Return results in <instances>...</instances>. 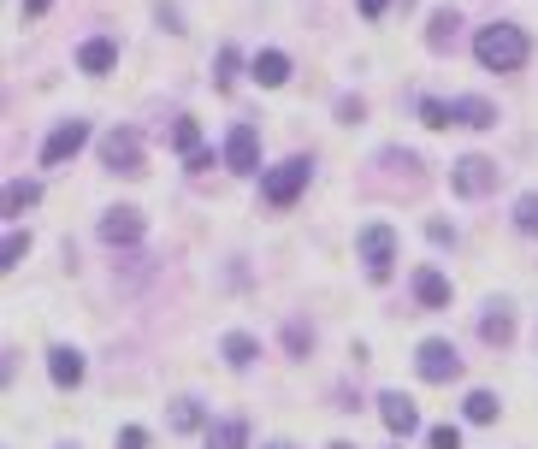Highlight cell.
Returning <instances> with one entry per match:
<instances>
[{
	"label": "cell",
	"mask_w": 538,
	"mask_h": 449,
	"mask_svg": "<svg viewBox=\"0 0 538 449\" xmlns=\"http://www.w3.org/2000/svg\"><path fill=\"white\" fill-rule=\"evenodd\" d=\"M473 54L485 71H521L527 65V30L521 24H485L473 36Z\"/></svg>",
	"instance_id": "obj_1"
},
{
	"label": "cell",
	"mask_w": 538,
	"mask_h": 449,
	"mask_svg": "<svg viewBox=\"0 0 538 449\" xmlns=\"http://www.w3.org/2000/svg\"><path fill=\"white\" fill-rule=\"evenodd\" d=\"M361 260H367V278L385 284L391 266H397V231H391V225H367V231H361Z\"/></svg>",
	"instance_id": "obj_2"
},
{
	"label": "cell",
	"mask_w": 538,
	"mask_h": 449,
	"mask_svg": "<svg viewBox=\"0 0 538 449\" xmlns=\"http://www.w3.org/2000/svg\"><path fill=\"white\" fill-rule=\"evenodd\" d=\"M308 172H314L308 160H284V166H272L267 178H261V195H267L272 207H290L296 195L308 190Z\"/></svg>",
	"instance_id": "obj_3"
},
{
	"label": "cell",
	"mask_w": 538,
	"mask_h": 449,
	"mask_svg": "<svg viewBox=\"0 0 538 449\" xmlns=\"http://www.w3.org/2000/svg\"><path fill=\"white\" fill-rule=\"evenodd\" d=\"M414 367H420V379H426V385H450V379L462 373V355H456L444 337H426V343H420V355H414Z\"/></svg>",
	"instance_id": "obj_4"
},
{
	"label": "cell",
	"mask_w": 538,
	"mask_h": 449,
	"mask_svg": "<svg viewBox=\"0 0 538 449\" xmlns=\"http://www.w3.org/2000/svg\"><path fill=\"white\" fill-rule=\"evenodd\" d=\"M101 160L113 166V172H125V178H142L148 166H142V136L136 130H107L101 136Z\"/></svg>",
	"instance_id": "obj_5"
},
{
	"label": "cell",
	"mask_w": 538,
	"mask_h": 449,
	"mask_svg": "<svg viewBox=\"0 0 538 449\" xmlns=\"http://www.w3.org/2000/svg\"><path fill=\"white\" fill-rule=\"evenodd\" d=\"M450 184H456V195L497 190V160H485V154H462V160L450 166Z\"/></svg>",
	"instance_id": "obj_6"
},
{
	"label": "cell",
	"mask_w": 538,
	"mask_h": 449,
	"mask_svg": "<svg viewBox=\"0 0 538 449\" xmlns=\"http://www.w3.org/2000/svg\"><path fill=\"white\" fill-rule=\"evenodd\" d=\"M225 166L243 172V178L261 166V136H255V125H231V136H225Z\"/></svg>",
	"instance_id": "obj_7"
},
{
	"label": "cell",
	"mask_w": 538,
	"mask_h": 449,
	"mask_svg": "<svg viewBox=\"0 0 538 449\" xmlns=\"http://www.w3.org/2000/svg\"><path fill=\"white\" fill-rule=\"evenodd\" d=\"M142 231H148V219H142L136 207H113V213H101V243H113V249L142 243Z\"/></svg>",
	"instance_id": "obj_8"
},
{
	"label": "cell",
	"mask_w": 538,
	"mask_h": 449,
	"mask_svg": "<svg viewBox=\"0 0 538 449\" xmlns=\"http://www.w3.org/2000/svg\"><path fill=\"white\" fill-rule=\"evenodd\" d=\"M89 142V119H66V125L48 136V148H42V166H66L71 154Z\"/></svg>",
	"instance_id": "obj_9"
},
{
	"label": "cell",
	"mask_w": 538,
	"mask_h": 449,
	"mask_svg": "<svg viewBox=\"0 0 538 449\" xmlns=\"http://www.w3.org/2000/svg\"><path fill=\"white\" fill-rule=\"evenodd\" d=\"M379 420L391 426V438H414L420 432V414H414V402H408L403 390H385L379 396Z\"/></svg>",
	"instance_id": "obj_10"
},
{
	"label": "cell",
	"mask_w": 538,
	"mask_h": 449,
	"mask_svg": "<svg viewBox=\"0 0 538 449\" xmlns=\"http://www.w3.org/2000/svg\"><path fill=\"white\" fill-rule=\"evenodd\" d=\"M414 296H420L426 314H438V308H450V278H444L438 266H420V272H414Z\"/></svg>",
	"instance_id": "obj_11"
},
{
	"label": "cell",
	"mask_w": 538,
	"mask_h": 449,
	"mask_svg": "<svg viewBox=\"0 0 538 449\" xmlns=\"http://www.w3.org/2000/svg\"><path fill=\"white\" fill-rule=\"evenodd\" d=\"M450 119L468 125V130H491V125H497V107L479 101V95H462V101H450Z\"/></svg>",
	"instance_id": "obj_12"
},
{
	"label": "cell",
	"mask_w": 538,
	"mask_h": 449,
	"mask_svg": "<svg viewBox=\"0 0 538 449\" xmlns=\"http://www.w3.org/2000/svg\"><path fill=\"white\" fill-rule=\"evenodd\" d=\"M48 373H54V385H60V390H77V385H83V355L66 349V343L48 349Z\"/></svg>",
	"instance_id": "obj_13"
},
{
	"label": "cell",
	"mask_w": 538,
	"mask_h": 449,
	"mask_svg": "<svg viewBox=\"0 0 538 449\" xmlns=\"http://www.w3.org/2000/svg\"><path fill=\"white\" fill-rule=\"evenodd\" d=\"M113 60H119V48H113L107 36H95V42H83V48H77V71H89V77L113 71Z\"/></svg>",
	"instance_id": "obj_14"
},
{
	"label": "cell",
	"mask_w": 538,
	"mask_h": 449,
	"mask_svg": "<svg viewBox=\"0 0 538 449\" xmlns=\"http://www.w3.org/2000/svg\"><path fill=\"white\" fill-rule=\"evenodd\" d=\"M479 337H485V343H497V349L515 337V320H509V308H503V302H497V308H485V320H479Z\"/></svg>",
	"instance_id": "obj_15"
},
{
	"label": "cell",
	"mask_w": 538,
	"mask_h": 449,
	"mask_svg": "<svg viewBox=\"0 0 538 449\" xmlns=\"http://www.w3.org/2000/svg\"><path fill=\"white\" fill-rule=\"evenodd\" d=\"M255 83H267V89H278V83H290V60H284L278 48H267V54H255Z\"/></svg>",
	"instance_id": "obj_16"
},
{
	"label": "cell",
	"mask_w": 538,
	"mask_h": 449,
	"mask_svg": "<svg viewBox=\"0 0 538 449\" xmlns=\"http://www.w3.org/2000/svg\"><path fill=\"white\" fill-rule=\"evenodd\" d=\"M456 24H462V18H456V12H450V6H444V12H432V30H426V42H432V48H438V54H444V48H450V42H456Z\"/></svg>",
	"instance_id": "obj_17"
},
{
	"label": "cell",
	"mask_w": 538,
	"mask_h": 449,
	"mask_svg": "<svg viewBox=\"0 0 538 449\" xmlns=\"http://www.w3.org/2000/svg\"><path fill=\"white\" fill-rule=\"evenodd\" d=\"M219 355H225V367H249V361H255V337H243V331H231V337L219 343Z\"/></svg>",
	"instance_id": "obj_18"
},
{
	"label": "cell",
	"mask_w": 538,
	"mask_h": 449,
	"mask_svg": "<svg viewBox=\"0 0 538 449\" xmlns=\"http://www.w3.org/2000/svg\"><path fill=\"white\" fill-rule=\"evenodd\" d=\"M243 444H249V426L243 420H225V426L207 432V449H243Z\"/></svg>",
	"instance_id": "obj_19"
},
{
	"label": "cell",
	"mask_w": 538,
	"mask_h": 449,
	"mask_svg": "<svg viewBox=\"0 0 538 449\" xmlns=\"http://www.w3.org/2000/svg\"><path fill=\"white\" fill-rule=\"evenodd\" d=\"M36 201H42V190H36L30 178H12V184H6V213H24V207H36Z\"/></svg>",
	"instance_id": "obj_20"
},
{
	"label": "cell",
	"mask_w": 538,
	"mask_h": 449,
	"mask_svg": "<svg viewBox=\"0 0 538 449\" xmlns=\"http://www.w3.org/2000/svg\"><path fill=\"white\" fill-rule=\"evenodd\" d=\"M172 142H178V154L190 160V154H202V130H196V119H178L172 125Z\"/></svg>",
	"instance_id": "obj_21"
},
{
	"label": "cell",
	"mask_w": 538,
	"mask_h": 449,
	"mask_svg": "<svg viewBox=\"0 0 538 449\" xmlns=\"http://www.w3.org/2000/svg\"><path fill=\"white\" fill-rule=\"evenodd\" d=\"M196 426H202V402H190V396L172 402V432H196Z\"/></svg>",
	"instance_id": "obj_22"
},
{
	"label": "cell",
	"mask_w": 538,
	"mask_h": 449,
	"mask_svg": "<svg viewBox=\"0 0 538 449\" xmlns=\"http://www.w3.org/2000/svg\"><path fill=\"white\" fill-rule=\"evenodd\" d=\"M468 420H473V426L497 420V396H491V390H473V396H468Z\"/></svg>",
	"instance_id": "obj_23"
},
{
	"label": "cell",
	"mask_w": 538,
	"mask_h": 449,
	"mask_svg": "<svg viewBox=\"0 0 538 449\" xmlns=\"http://www.w3.org/2000/svg\"><path fill=\"white\" fill-rule=\"evenodd\" d=\"M515 231L538 237V195H521V201H515Z\"/></svg>",
	"instance_id": "obj_24"
},
{
	"label": "cell",
	"mask_w": 538,
	"mask_h": 449,
	"mask_svg": "<svg viewBox=\"0 0 538 449\" xmlns=\"http://www.w3.org/2000/svg\"><path fill=\"white\" fill-rule=\"evenodd\" d=\"M420 125H432V130L456 125V119H450V101H432V95H426V101H420Z\"/></svg>",
	"instance_id": "obj_25"
},
{
	"label": "cell",
	"mask_w": 538,
	"mask_h": 449,
	"mask_svg": "<svg viewBox=\"0 0 538 449\" xmlns=\"http://www.w3.org/2000/svg\"><path fill=\"white\" fill-rule=\"evenodd\" d=\"M237 48H219V71H213V83H219V89H231V83H237Z\"/></svg>",
	"instance_id": "obj_26"
},
{
	"label": "cell",
	"mask_w": 538,
	"mask_h": 449,
	"mask_svg": "<svg viewBox=\"0 0 538 449\" xmlns=\"http://www.w3.org/2000/svg\"><path fill=\"white\" fill-rule=\"evenodd\" d=\"M24 249H30V237H18V231H12V237H6V249H0V266L12 272V266L24 260Z\"/></svg>",
	"instance_id": "obj_27"
},
{
	"label": "cell",
	"mask_w": 538,
	"mask_h": 449,
	"mask_svg": "<svg viewBox=\"0 0 538 449\" xmlns=\"http://www.w3.org/2000/svg\"><path fill=\"white\" fill-rule=\"evenodd\" d=\"M432 449H462V432L456 426H432Z\"/></svg>",
	"instance_id": "obj_28"
},
{
	"label": "cell",
	"mask_w": 538,
	"mask_h": 449,
	"mask_svg": "<svg viewBox=\"0 0 538 449\" xmlns=\"http://www.w3.org/2000/svg\"><path fill=\"white\" fill-rule=\"evenodd\" d=\"M119 449H148V432H142V426H125V432H119Z\"/></svg>",
	"instance_id": "obj_29"
},
{
	"label": "cell",
	"mask_w": 538,
	"mask_h": 449,
	"mask_svg": "<svg viewBox=\"0 0 538 449\" xmlns=\"http://www.w3.org/2000/svg\"><path fill=\"white\" fill-rule=\"evenodd\" d=\"M48 6H54V0H24V6H18V18H24V24H36V18H42Z\"/></svg>",
	"instance_id": "obj_30"
},
{
	"label": "cell",
	"mask_w": 538,
	"mask_h": 449,
	"mask_svg": "<svg viewBox=\"0 0 538 449\" xmlns=\"http://www.w3.org/2000/svg\"><path fill=\"white\" fill-rule=\"evenodd\" d=\"M385 6L391 0H361V18H385Z\"/></svg>",
	"instance_id": "obj_31"
},
{
	"label": "cell",
	"mask_w": 538,
	"mask_h": 449,
	"mask_svg": "<svg viewBox=\"0 0 538 449\" xmlns=\"http://www.w3.org/2000/svg\"><path fill=\"white\" fill-rule=\"evenodd\" d=\"M332 449H349V444H332Z\"/></svg>",
	"instance_id": "obj_32"
},
{
	"label": "cell",
	"mask_w": 538,
	"mask_h": 449,
	"mask_svg": "<svg viewBox=\"0 0 538 449\" xmlns=\"http://www.w3.org/2000/svg\"><path fill=\"white\" fill-rule=\"evenodd\" d=\"M278 449H284V444H278Z\"/></svg>",
	"instance_id": "obj_33"
}]
</instances>
